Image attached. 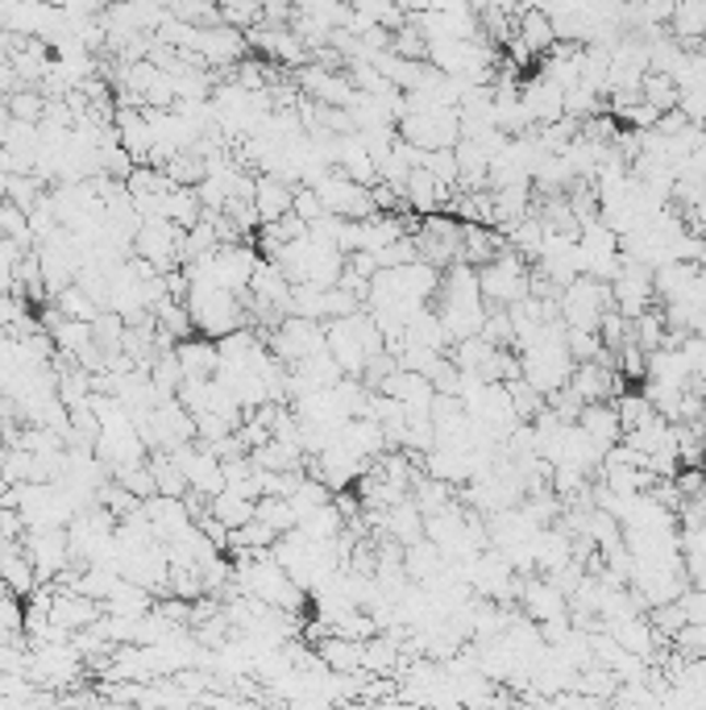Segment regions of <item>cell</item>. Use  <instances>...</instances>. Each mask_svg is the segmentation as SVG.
<instances>
[{
	"instance_id": "15",
	"label": "cell",
	"mask_w": 706,
	"mask_h": 710,
	"mask_svg": "<svg viewBox=\"0 0 706 710\" xmlns=\"http://www.w3.org/2000/svg\"><path fill=\"white\" fill-rule=\"evenodd\" d=\"M640 96L657 108V113H669V108H678V100H682V87H678V80H673L669 71H644Z\"/></svg>"
},
{
	"instance_id": "20",
	"label": "cell",
	"mask_w": 706,
	"mask_h": 710,
	"mask_svg": "<svg viewBox=\"0 0 706 710\" xmlns=\"http://www.w3.org/2000/svg\"><path fill=\"white\" fill-rule=\"evenodd\" d=\"M291 212L299 216V221H308V225H316L320 216H329L325 212V204H320V196H316V188L311 184H299L295 188V196H291Z\"/></svg>"
},
{
	"instance_id": "19",
	"label": "cell",
	"mask_w": 706,
	"mask_h": 710,
	"mask_svg": "<svg viewBox=\"0 0 706 710\" xmlns=\"http://www.w3.org/2000/svg\"><path fill=\"white\" fill-rule=\"evenodd\" d=\"M46 96L42 92H17V96H9V108H13V121H30V126H38L42 113H46Z\"/></svg>"
},
{
	"instance_id": "5",
	"label": "cell",
	"mask_w": 706,
	"mask_h": 710,
	"mask_svg": "<svg viewBox=\"0 0 706 710\" xmlns=\"http://www.w3.org/2000/svg\"><path fill=\"white\" fill-rule=\"evenodd\" d=\"M311 188H316V196H320L325 212H332V216H353V221H362V216L378 212L374 209V191L366 188V184L350 179L341 167L320 170V175L311 179Z\"/></svg>"
},
{
	"instance_id": "4",
	"label": "cell",
	"mask_w": 706,
	"mask_h": 710,
	"mask_svg": "<svg viewBox=\"0 0 706 710\" xmlns=\"http://www.w3.org/2000/svg\"><path fill=\"white\" fill-rule=\"evenodd\" d=\"M561 320L569 329H599V320L607 308H615V295H611V283L607 279H590V274H578L574 283L561 287Z\"/></svg>"
},
{
	"instance_id": "8",
	"label": "cell",
	"mask_w": 706,
	"mask_h": 710,
	"mask_svg": "<svg viewBox=\"0 0 706 710\" xmlns=\"http://www.w3.org/2000/svg\"><path fill=\"white\" fill-rule=\"evenodd\" d=\"M519 606H523V615H528V619L544 624V619L569 615V594H565V590H557L549 578L523 573V582H519Z\"/></svg>"
},
{
	"instance_id": "7",
	"label": "cell",
	"mask_w": 706,
	"mask_h": 710,
	"mask_svg": "<svg viewBox=\"0 0 706 710\" xmlns=\"http://www.w3.org/2000/svg\"><path fill=\"white\" fill-rule=\"evenodd\" d=\"M611 295H615V308H620L627 320H636L640 312H648L652 299H657V292H652V267L640 262V258H627V253H623L620 271L611 279Z\"/></svg>"
},
{
	"instance_id": "18",
	"label": "cell",
	"mask_w": 706,
	"mask_h": 710,
	"mask_svg": "<svg viewBox=\"0 0 706 710\" xmlns=\"http://www.w3.org/2000/svg\"><path fill=\"white\" fill-rule=\"evenodd\" d=\"M611 403H615V412H620L623 433H627V428H636V424H644V419L652 416V403L644 399V391H623V395H615Z\"/></svg>"
},
{
	"instance_id": "3",
	"label": "cell",
	"mask_w": 706,
	"mask_h": 710,
	"mask_svg": "<svg viewBox=\"0 0 706 710\" xmlns=\"http://www.w3.org/2000/svg\"><path fill=\"white\" fill-rule=\"evenodd\" d=\"M528 258L516 253L511 246H503V250L491 258V262H482L478 267V287H482V299H486V308H511L516 299L528 295Z\"/></svg>"
},
{
	"instance_id": "22",
	"label": "cell",
	"mask_w": 706,
	"mask_h": 710,
	"mask_svg": "<svg viewBox=\"0 0 706 710\" xmlns=\"http://www.w3.org/2000/svg\"><path fill=\"white\" fill-rule=\"evenodd\" d=\"M694 333H698V336H703V341H706V316H703V320H698V329H694Z\"/></svg>"
},
{
	"instance_id": "6",
	"label": "cell",
	"mask_w": 706,
	"mask_h": 710,
	"mask_svg": "<svg viewBox=\"0 0 706 710\" xmlns=\"http://www.w3.org/2000/svg\"><path fill=\"white\" fill-rule=\"evenodd\" d=\"M267 345L283 366H295V362H304V357L329 350V345H325V324H320V320H308V316H295V312H287L279 320V329L267 333Z\"/></svg>"
},
{
	"instance_id": "2",
	"label": "cell",
	"mask_w": 706,
	"mask_h": 710,
	"mask_svg": "<svg viewBox=\"0 0 706 710\" xmlns=\"http://www.w3.org/2000/svg\"><path fill=\"white\" fill-rule=\"evenodd\" d=\"M187 312H191L196 333L212 336V341L246 329V299L237 292H228V287H216V283H196V279H191Z\"/></svg>"
},
{
	"instance_id": "11",
	"label": "cell",
	"mask_w": 706,
	"mask_h": 710,
	"mask_svg": "<svg viewBox=\"0 0 706 710\" xmlns=\"http://www.w3.org/2000/svg\"><path fill=\"white\" fill-rule=\"evenodd\" d=\"M578 428L590 440H599L602 449H611V445L623 437L620 412H615V403H611V399H602V403H586V407L578 412Z\"/></svg>"
},
{
	"instance_id": "14",
	"label": "cell",
	"mask_w": 706,
	"mask_h": 710,
	"mask_svg": "<svg viewBox=\"0 0 706 710\" xmlns=\"http://www.w3.org/2000/svg\"><path fill=\"white\" fill-rule=\"evenodd\" d=\"M491 191H495V225H503V229H511L516 221L532 212V184H511V188Z\"/></svg>"
},
{
	"instance_id": "9",
	"label": "cell",
	"mask_w": 706,
	"mask_h": 710,
	"mask_svg": "<svg viewBox=\"0 0 706 710\" xmlns=\"http://www.w3.org/2000/svg\"><path fill=\"white\" fill-rule=\"evenodd\" d=\"M519 100H523V108L532 113L537 126H549V121L565 117V87H561L557 80H549L544 71L528 75V80L519 84Z\"/></svg>"
},
{
	"instance_id": "12",
	"label": "cell",
	"mask_w": 706,
	"mask_h": 710,
	"mask_svg": "<svg viewBox=\"0 0 706 710\" xmlns=\"http://www.w3.org/2000/svg\"><path fill=\"white\" fill-rule=\"evenodd\" d=\"M516 38L532 55H544L549 46L557 43V29H553V17L544 9H519L516 13Z\"/></svg>"
},
{
	"instance_id": "21",
	"label": "cell",
	"mask_w": 706,
	"mask_h": 710,
	"mask_svg": "<svg viewBox=\"0 0 706 710\" xmlns=\"http://www.w3.org/2000/svg\"><path fill=\"white\" fill-rule=\"evenodd\" d=\"M694 50H698V55H706V34L698 38V43H694Z\"/></svg>"
},
{
	"instance_id": "13",
	"label": "cell",
	"mask_w": 706,
	"mask_h": 710,
	"mask_svg": "<svg viewBox=\"0 0 706 710\" xmlns=\"http://www.w3.org/2000/svg\"><path fill=\"white\" fill-rule=\"evenodd\" d=\"M503 246H507L503 233H491V225H466V221H461V262L482 267V262H491Z\"/></svg>"
},
{
	"instance_id": "16",
	"label": "cell",
	"mask_w": 706,
	"mask_h": 710,
	"mask_svg": "<svg viewBox=\"0 0 706 710\" xmlns=\"http://www.w3.org/2000/svg\"><path fill=\"white\" fill-rule=\"evenodd\" d=\"M254 516H258L262 523H270L279 536L291 532V528H299V511L291 507L287 495H262V499L254 502Z\"/></svg>"
},
{
	"instance_id": "10",
	"label": "cell",
	"mask_w": 706,
	"mask_h": 710,
	"mask_svg": "<svg viewBox=\"0 0 706 710\" xmlns=\"http://www.w3.org/2000/svg\"><path fill=\"white\" fill-rule=\"evenodd\" d=\"M291 196H295V184H287V179H279V175H270V170L254 175V209H258V216H262V225L279 221V216H287Z\"/></svg>"
},
{
	"instance_id": "17",
	"label": "cell",
	"mask_w": 706,
	"mask_h": 710,
	"mask_svg": "<svg viewBox=\"0 0 706 710\" xmlns=\"http://www.w3.org/2000/svg\"><path fill=\"white\" fill-rule=\"evenodd\" d=\"M55 304H59V312L71 316V320H96V316H101V304H96V299H92L87 292H83L80 283L62 287V292L55 295Z\"/></svg>"
},
{
	"instance_id": "1",
	"label": "cell",
	"mask_w": 706,
	"mask_h": 710,
	"mask_svg": "<svg viewBox=\"0 0 706 710\" xmlns=\"http://www.w3.org/2000/svg\"><path fill=\"white\" fill-rule=\"evenodd\" d=\"M325 345H329V354L337 357V366L353 378L366 375V366L387 350V345H383V333H378V324H374V316L366 312V308L353 316L329 320V324H325Z\"/></svg>"
}]
</instances>
